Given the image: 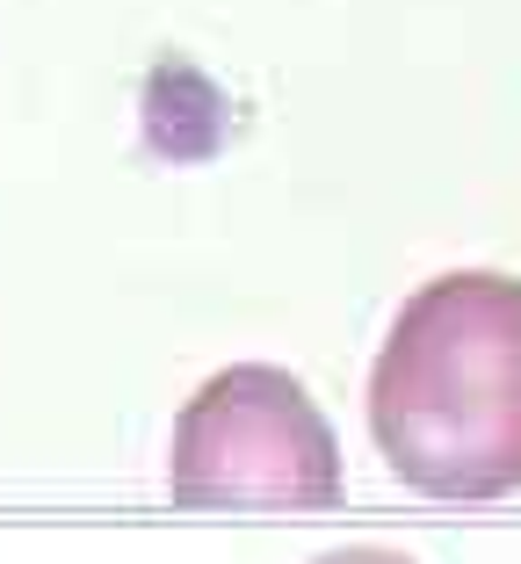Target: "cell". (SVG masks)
<instances>
[{
  "mask_svg": "<svg viewBox=\"0 0 521 564\" xmlns=\"http://www.w3.org/2000/svg\"><path fill=\"white\" fill-rule=\"evenodd\" d=\"M370 434L427 499L521 492V282L456 268L405 297L370 369Z\"/></svg>",
  "mask_w": 521,
  "mask_h": 564,
  "instance_id": "obj_1",
  "label": "cell"
},
{
  "mask_svg": "<svg viewBox=\"0 0 521 564\" xmlns=\"http://www.w3.org/2000/svg\"><path fill=\"white\" fill-rule=\"evenodd\" d=\"M167 492L182 507H334L340 442L290 369L232 362L174 420Z\"/></svg>",
  "mask_w": 521,
  "mask_h": 564,
  "instance_id": "obj_2",
  "label": "cell"
},
{
  "mask_svg": "<svg viewBox=\"0 0 521 564\" xmlns=\"http://www.w3.org/2000/svg\"><path fill=\"white\" fill-rule=\"evenodd\" d=\"M312 564H413L405 550H384V543H348V550H326Z\"/></svg>",
  "mask_w": 521,
  "mask_h": 564,
  "instance_id": "obj_3",
  "label": "cell"
}]
</instances>
